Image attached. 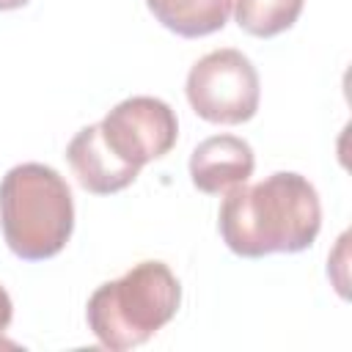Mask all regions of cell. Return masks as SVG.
<instances>
[{
  "label": "cell",
  "mask_w": 352,
  "mask_h": 352,
  "mask_svg": "<svg viewBox=\"0 0 352 352\" xmlns=\"http://www.w3.org/2000/svg\"><path fill=\"white\" fill-rule=\"evenodd\" d=\"M217 228L226 248L242 258L300 253L314 245L322 228L319 195L305 176L278 170L264 182L228 190Z\"/></svg>",
  "instance_id": "cell-1"
},
{
  "label": "cell",
  "mask_w": 352,
  "mask_h": 352,
  "mask_svg": "<svg viewBox=\"0 0 352 352\" xmlns=\"http://www.w3.org/2000/svg\"><path fill=\"white\" fill-rule=\"evenodd\" d=\"M0 228L11 253L25 261L58 256L74 228L66 179L41 162L14 165L0 182Z\"/></svg>",
  "instance_id": "cell-2"
},
{
  "label": "cell",
  "mask_w": 352,
  "mask_h": 352,
  "mask_svg": "<svg viewBox=\"0 0 352 352\" xmlns=\"http://www.w3.org/2000/svg\"><path fill=\"white\" fill-rule=\"evenodd\" d=\"M182 286L168 264L140 261L118 280L102 283L85 308L96 341L107 349H132L146 344L179 311Z\"/></svg>",
  "instance_id": "cell-3"
},
{
  "label": "cell",
  "mask_w": 352,
  "mask_h": 352,
  "mask_svg": "<svg viewBox=\"0 0 352 352\" xmlns=\"http://www.w3.org/2000/svg\"><path fill=\"white\" fill-rule=\"evenodd\" d=\"M187 102L209 124H245L258 110V72L234 47L212 50L187 74Z\"/></svg>",
  "instance_id": "cell-4"
},
{
  "label": "cell",
  "mask_w": 352,
  "mask_h": 352,
  "mask_svg": "<svg viewBox=\"0 0 352 352\" xmlns=\"http://www.w3.org/2000/svg\"><path fill=\"white\" fill-rule=\"evenodd\" d=\"M104 143L129 165L143 168L165 157L179 138V121L168 102L157 96H129L102 118Z\"/></svg>",
  "instance_id": "cell-5"
},
{
  "label": "cell",
  "mask_w": 352,
  "mask_h": 352,
  "mask_svg": "<svg viewBox=\"0 0 352 352\" xmlns=\"http://www.w3.org/2000/svg\"><path fill=\"white\" fill-rule=\"evenodd\" d=\"M66 160L80 182L82 190L94 195H113L124 187H129L140 168L124 162L102 138L99 124L82 126L66 146Z\"/></svg>",
  "instance_id": "cell-6"
},
{
  "label": "cell",
  "mask_w": 352,
  "mask_h": 352,
  "mask_svg": "<svg viewBox=\"0 0 352 352\" xmlns=\"http://www.w3.org/2000/svg\"><path fill=\"white\" fill-rule=\"evenodd\" d=\"M256 157L248 140L236 135H212L190 154V179L206 195H223L253 176Z\"/></svg>",
  "instance_id": "cell-7"
},
{
  "label": "cell",
  "mask_w": 352,
  "mask_h": 352,
  "mask_svg": "<svg viewBox=\"0 0 352 352\" xmlns=\"http://www.w3.org/2000/svg\"><path fill=\"white\" fill-rule=\"evenodd\" d=\"M234 0H146L154 19L176 36L201 38L223 30Z\"/></svg>",
  "instance_id": "cell-8"
},
{
  "label": "cell",
  "mask_w": 352,
  "mask_h": 352,
  "mask_svg": "<svg viewBox=\"0 0 352 352\" xmlns=\"http://www.w3.org/2000/svg\"><path fill=\"white\" fill-rule=\"evenodd\" d=\"M302 3L305 0H234L231 11L245 33L272 38L297 22Z\"/></svg>",
  "instance_id": "cell-9"
},
{
  "label": "cell",
  "mask_w": 352,
  "mask_h": 352,
  "mask_svg": "<svg viewBox=\"0 0 352 352\" xmlns=\"http://www.w3.org/2000/svg\"><path fill=\"white\" fill-rule=\"evenodd\" d=\"M11 319H14V305H11V297H8V292L0 286V336L8 330Z\"/></svg>",
  "instance_id": "cell-10"
},
{
  "label": "cell",
  "mask_w": 352,
  "mask_h": 352,
  "mask_svg": "<svg viewBox=\"0 0 352 352\" xmlns=\"http://www.w3.org/2000/svg\"><path fill=\"white\" fill-rule=\"evenodd\" d=\"M28 3L30 0H0V11H14V8H22Z\"/></svg>",
  "instance_id": "cell-11"
}]
</instances>
